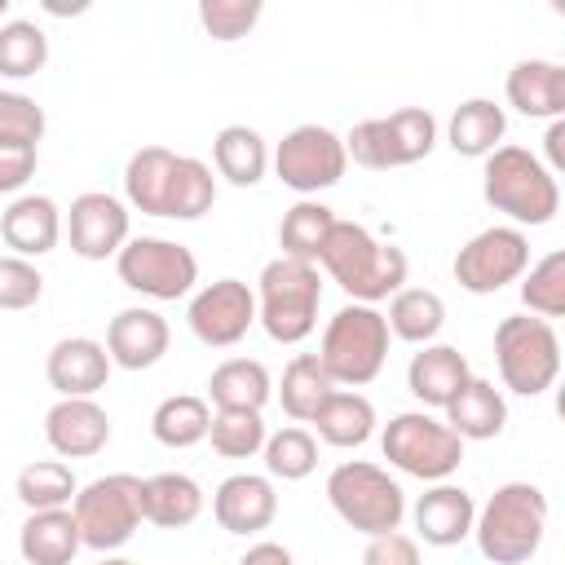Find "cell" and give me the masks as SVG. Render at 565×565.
I'll return each instance as SVG.
<instances>
[{
  "mask_svg": "<svg viewBox=\"0 0 565 565\" xmlns=\"http://www.w3.org/2000/svg\"><path fill=\"white\" fill-rule=\"evenodd\" d=\"M446 424H450L463 441H490V437H499L503 424H508V402H503V393H499L490 380L472 375V380L455 393V402L446 406Z\"/></svg>",
  "mask_w": 565,
  "mask_h": 565,
  "instance_id": "cell-27",
  "label": "cell"
},
{
  "mask_svg": "<svg viewBox=\"0 0 565 565\" xmlns=\"http://www.w3.org/2000/svg\"><path fill=\"white\" fill-rule=\"evenodd\" d=\"M335 393L331 375L322 371L318 353H296L287 366H282V384H278V402L287 411V419L296 424H309L318 415V406Z\"/></svg>",
  "mask_w": 565,
  "mask_h": 565,
  "instance_id": "cell-35",
  "label": "cell"
},
{
  "mask_svg": "<svg viewBox=\"0 0 565 565\" xmlns=\"http://www.w3.org/2000/svg\"><path fill=\"white\" fill-rule=\"evenodd\" d=\"M260 450H265V472L282 477V481H305L318 468V441L300 424H287V428L269 433Z\"/></svg>",
  "mask_w": 565,
  "mask_h": 565,
  "instance_id": "cell-38",
  "label": "cell"
},
{
  "mask_svg": "<svg viewBox=\"0 0 565 565\" xmlns=\"http://www.w3.org/2000/svg\"><path fill=\"white\" fill-rule=\"evenodd\" d=\"M71 516L79 525V543L93 552H119L141 530V477L132 472H106L75 490Z\"/></svg>",
  "mask_w": 565,
  "mask_h": 565,
  "instance_id": "cell-7",
  "label": "cell"
},
{
  "mask_svg": "<svg viewBox=\"0 0 565 565\" xmlns=\"http://www.w3.org/2000/svg\"><path fill=\"white\" fill-rule=\"evenodd\" d=\"M362 565H424L419 561V543L402 530H388V534H375L366 539V552H362Z\"/></svg>",
  "mask_w": 565,
  "mask_h": 565,
  "instance_id": "cell-46",
  "label": "cell"
},
{
  "mask_svg": "<svg viewBox=\"0 0 565 565\" xmlns=\"http://www.w3.org/2000/svg\"><path fill=\"white\" fill-rule=\"evenodd\" d=\"M327 503L335 508V516L349 530H358L366 539L397 530L406 516V490L380 463H366V459H344L331 468Z\"/></svg>",
  "mask_w": 565,
  "mask_h": 565,
  "instance_id": "cell-6",
  "label": "cell"
},
{
  "mask_svg": "<svg viewBox=\"0 0 565 565\" xmlns=\"http://www.w3.org/2000/svg\"><path fill=\"white\" fill-rule=\"evenodd\" d=\"M260 13H265L260 0H199V22H203V31H207L212 40H221V44L243 40V35L260 22Z\"/></svg>",
  "mask_w": 565,
  "mask_h": 565,
  "instance_id": "cell-42",
  "label": "cell"
},
{
  "mask_svg": "<svg viewBox=\"0 0 565 565\" xmlns=\"http://www.w3.org/2000/svg\"><path fill=\"white\" fill-rule=\"evenodd\" d=\"M13 490H18L26 512H53V508H71L79 481H75L66 459H35V463H26L18 472Z\"/></svg>",
  "mask_w": 565,
  "mask_h": 565,
  "instance_id": "cell-36",
  "label": "cell"
},
{
  "mask_svg": "<svg viewBox=\"0 0 565 565\" xmlns=\"http://www.w3.org/2000/svg\"><path fill=\"white\" fill-rule=\"evenodd\" d=\"M331 225H335V212H331L327 203H318V199H300V203L287 207L282 221H278V247H282V256L305 260V265H318Z\"/></svg>",
  "mask_w": 565,
  "mask_h": 565,
  "instance_id": "cell-34",
  "label": "cell"
},
{
  "mask_svg": "<svg viewBox=\"0 0 565 565\" xmlns=\"http://www.w3.org/2000/svg\"><path fill=\"white\" fill-rule=\"evenodd\" d=\"M269 393H274L269 371L256 358H225L207 375V406L216 411H265Z\"/></svg>",
  "mask_w": 565,
  "mask_h": 565,
  "instance_id": "cell-28",
  "label": "cell"
},
{
  "mask_svg": "<svg viewBox=\"0 0 565 565\" xmlns=\"http://www.w3.org/2000/svg\"><path fill=\"white\" fill-rule=\"evenodd\" d=\"M309 424L318 428V437H322L327 446H340V450L366 446L371 433H375V406H371V397H362V393L335 388V393L318 406V415H313Z\"/></svg>",
  "mask_w": 565,
  "mask_h": 565,
  "instance_id": "cell-31",
  "label": "cell"
},
{
  "mask_svg": "<svg viewBox=\"0 0 565 565\" xmlns=\"http://www.w3.org/2000/svg\"><path fill=\"white\" fill-rule=\"evenodd\" d=\"M66 238H71V252L79 260L119 256V247L128 243V207H124V199H115L106 190L75 194L71 212H66Z\"/></svg>",
  "mask_w": 565,
  "mask_h": 565,
  "instance_id": "cell-15",
  "label": "cell"
},
{
  "mask_svg": "<svg viewBox=\"0 0 565 565\" xmlns=\"http://www.w3.org/2000/svg\"><path fill=\"white\" fill-rule=\"evenodd\" d=\"M172 163H177V150L168 146H141L128 168H124V194L137 212L146 216H163L168 212V185H172Z\"/></svg>",
  "mask_w": 565,
  "mask_h": 565,
  "instance_id": "cell-30",
  "label": "cell"
},
{
  "mask_svg": "<svg viewBox=\"0 0 565 565\" xmlns=\"http://www.w3.org/2000/svg\"><path fill=\"white\" fill-rule=\"evenodd\" d=\"M207 424H212V406L199 393H172L150 415V433L168 450H190V446L207 441Z\"/></svg>",
  "mask_w": 565,
  "mask_h": 565,
  "instance_id": "cell-33",
  "label": "cell"
},
{
  "mask_svg": "<svg viewBox=\"0 0 565 565\" xmlns=\"http://www.w3.org/2000/svg\"><path fill=\"white\" fill-rule=\"evenodd\" d=\"M97 565H132V561H128V556H115V552H106Z\"/></svg>",
  "mask_w": 565,
  "mask_h": 565,
  "instance_id": "cell-48",
  "label": "cell"
},
{
  "mask_svg": "<svg viewBox=\"0 0 565 565\" xmlns=\"http://www.w3.org/2000/svg\"><path fill=\"white\" fill-rule=\"evenodd\" d=\"M388 335L406 340V344H433L437 331L446 327V300L428 287H402L388 296Z\"/></svg>",
  "mask_w": 565,
  "mask_h": 565,
  "instance_id": "cell-32",
  "label": "cell"
},
{
  "mask_svg": "<svg viewBox=\"0 0 565 565\" xmlns=\"http://www.w3.org/2000/svg\"><path fill=\"white\" fill-rule=\"evenodd\" d=\"M468 380H472V366L455 344H419V353L406 366V388L428 411H446Z\"/></svg>",
  "mask_w": 565,
  "mask_h": 565,
  "instance_id": "cell-21",
  "label": "cell"
},
{
  "mask_svg": "<svg viewBox=\"0 0 565 565\" xmlns=\"http://www.w3.org/2000/svg\"><path fill=\"white\" fill-rule=\"evenodd\" d=\"M0 238L13 256L31 260V256H49L62 238V212L49 194H18L4 212H0Z\"/></svg>",
  "mask_w": 565,
  "mask_h": 565,
  "instance_id": "cell-20",
  "label": "cell"
},
{
  "mask_svg": "<svg viewBox=\"0 0 565 565\" xmlns=\"http://www.w3.org/2000/svg\"><path fill=\"white\" fill-rule=\"evenodd\" d=\"M4 13H9V0H0V18H4Z\"/></svg>",
  "mask_w": 565,
  "mask_h": 565,
  "instance_id": "cell-49",
  "label": "cell"
},
{
  "mask_svg": "<svg viewBox=\"0 0 565 565\" xmlns=\"http://www.w3.org/2000/svg\"><path fill=\"white\" fill-rule=\"evenodd\" d=\"M388 322L375 305H344L331 313V322L322 327V344H318V362L331 375V384L340 388H362L384 371L388 358Z\"/></svg>",
  "mask_w": 565,
  "mask_h": 565,
  "instance_id": "cell-5",
  "label": "cell"
},
{
  "mask_svg": "<svg viewBox=\"0 0 565 565\" xmlns=\"http://www.w3.org/2000/svg\"><path fill=\"white\" fill-rule=\"evenodd\" d=\"M380 450L393 468H402L406 477H419V481H446L463 463V437L428 411L393 415L380 433Z\"/></svg>",
  "mask_w": 565,
  "mask_h": 565,
  "instance_id": "cell-9",
  "label": "cell"
},
{
  "mask_svg": "<svg viewBox=\"0 0 565 565\" xmlns=\"http://www.w3.org/2000/svg\"><path fill=\"white\" fill-rule=\"evenodd\" d=\"M44 137V110L35 97L0 88V141H35Z\"/></svg>",
  "mask_w": 565,
  "mask_h": 565,
  "instance_id": "cell-44",
  "label": "cell"
},
{
  "mask_svg": "<svg viewBox=\"0 0 565 565\" xmlns=\"http://www.w3.org/2000/svg\"><path fill=\"white\" fill-rule=\"evenodd\" d=\"M44 62H49V35L35 22L13 18L0 26V75L26 79V75L44 71Z\"/></svg>",
  "mask_w": 565,
  "mask_h": 565,
  "instance_id": "cell-40",
  "label": "cell"
},
{
  "mask_svg": "<svg viewBox=\"0 0 565 565\" xmlns=\"http://www.w3.org/2000/svg\"><path fill=\"white\" fill-rule=\"evenodd\" d=\"M44 441L62 459H88L110 441V415L93 397H57L44 415Z\"/></svg>",
  "mask_w": 565,
  "mask_h": 565,
  "instance_id": "cell-18",
  "label": "cell"
},
{
  "mask_svg": "<svg viewBox=\"0 0 565 565\" xmlns=\"http://www.w3.org/2000/svg\"><path fill=\"white\" fill-rule=\"evenodd\" d=\"M40 296H44V274L22 256H0V309L18 313L40 305Z\"/></svg>",
  "mask_w": 565,
  "mask_h": 565,
  "instance_id": "cell-43",
  "label": "cell"
},
{
  "mask_svg": "<svg viewBox=\"0 0 565 565\" xmlns=\"http://www.w3.org/2000/svg\"><path fill=\"white\" fill-rule=\"evenodd\" d=\"M168 318L146 309V305H128L119 309L110 322H106V353H110V366H124V371H146L154 366L163 353H168Z\"/></svg>",
  "mask_w": 565,
  "mask_h": 565,
  "instance_id": "cell-17",
  "label": "cell"
},
{
  "mask_svg": "<svg viewBox=\"0 0 565 565\" xmlns=\"http://www.w3.org/2000/svg\"><path fill=\"white\" fill-rule=\"evenodd\" d=\"M455 282L472 296H494L530 269V238L516 225H490L455 252Z\"/></svg>",
  "mask_w": 565,
  "mask_h": 565,
  "instance_id": "cell-13",
  "label": "cell"
},
{
  "mask_svg": "<svg viewBox=\"0 0 565 565\" xmlns=\"http://www.w3.org/2000/svg\"><path fill=\"white\" fill-rule=\"evenodd\" d=\"M543 146H547V163H543V168L556 177V172L565 168V119H552V124H547Z\"/></svg>",
  "mask_w": 565,
  "mask_h": 565,
  "instance_id": "cell-47",
  "label": "cell"
},
{
  "mask_svg": "<svg viewBox=\"0 0 565 565\" xmlns=\"http://www.w3.org/2000/svg\"><path fill=\"white\" fill-rule=\"evenodd\" d=\"M212 163H216V172H221L230 185L247 190V185H256V181L265 177V168H269V146H265V137H260L256 128H247V124H225V128L212 137Z\"/></svg>",
  "mask_w": 565,
  "mask_h": 565,
  "instance_id": "cell-29",
  "label": "cell"
},
{
  "mask_svg": "<svg viewBox=\"0 0 565 565\" xmlns=\"http://www.w3.org/2000/svg\"><path fill=\"white\" fill-rule=\"evenodd\" d=\"M521 305L543 322L565 313V252H547L521 274Z\"/></svg>",
  "mask_w": 565,
  "mask_h": 565,
  "instance_id": "cell-39",
  "label": "cell"
},
{
  "mask_svg": "<svg viewBox=\"0 0 565 565\" xmlns=\"http://www.w3.org/2000/svg\"><path fill=\"white\" fill-rule=\"evenodd\" d=\"M185 322H190V331H194L199 344L230 349L256 322V291L243 278H216L203 291H194V300L185 309Z\"/></svg>",
  "mask_w": 565,
  "mask_h": 565,
  "instance_id": "cell-14",
  "label": "cell"
},
{
  "mask_svg": "<svg viewBox=\"0 0 565 565\" xmlns=\"http://www.w3.org/2000/svg\"><path fill=\"white\" fill-rule=\"evenodd\" d=\"M547 534V494L534 481H503L472 521L477 552L494 565H525Z\"/></svg>",
  "mask_w": 565,
  "mask_h": 565,
  "instance_id": "cell-2",
  "label": "cell"
},
{
  "mask_svg": "<svg viewBox=\"0 0 565 565\" xmlns=\"http://www.w3.org/2000/svg\"><path fill=\"white\" fill-rule=\"evenodd\" d=\"M40 163V146L35 141H0V194H18Z\"/></svg>",
  "mask_w": 565,
  "mask_h": 565,
  "instance_id": "cell-45",
  "label": "cell"
},
{
  "mask_svg": "<svg viewBox=\"0 0 565 565\" xmlns=\"http://www.w3.org/2000/svg\"><path fill=\"white\" fill-rule=\"evenodd\" d=\"M115 269H119V282L146 300H181L190 296V287L199 282V260L185 243H172V238H154V234H141V238H128L115 256Z\"/></svg>",
  "mask_w": 565,
  "mask_h": 565,
  "instance_id": "cell-11",
  "label": "cell"
},
{
  "mask_svg": "<svg viewBox=\"0 0 565 565\" xmlns=\"http://www.w3.org/2000/svg\"><path fill=\"white\" fill-rule=\"evenodd\" d=\"M212 516L225 534H260L274 525L278 516V494H274V481L260 477V472H234L216 486L212 494Z\"/></svg>",
  "mask_w": 565,
  "mask_h": 565,
  "instance_id": "cell-16",
  "label": "cell"
},
{
  "mask_svg": "<svg viewBox=\"0 0 565 565\" xmlns=\"http://www.w3.org/2000/svg\"><path fill=\"white\" fill-rule=\"evenodd\" d=\"M481 194L516 230L521 225H547L561 212V185H556V177L525 146H499V150L486 154Z\"/></svg>",
  "mask_w": 565,
  "mask_h": 565,
  "instance_id": "cell-3",
  "label": "cell"
},
{
  "mask_svg": "<svg viewBox=\"0 0 565 565\" xmlns=\"http://www.w3.org/2000/svg\"><path fill=\"white\" fill-rule=\"evenodd\" d=\"M318 265L331 274V282H340V291L353 305L388 300L393 291L406 287V269H411V260H406L402 247L380 243L366 225L340 221V216H335V225L327 234V247H322Z\"/></svg>",
  "mask_w": 565,
  "mask_h": 565,
  "instance_id": "cell-1",
  "label": "cell"
},
{
  "mask_svg": "<svg viewBox=\"0 0 565 565\" xmlns=\"http://www.w3.org/2000/svg\"><path fill=\"white\" fill-rule=\"evenodd\" d=\"M477 521V503L463 486L450 481H433V490H424L415 499V530L428 547H455L472 534Z\"/></svg>",
  "mask_w": 565,
  "mask_h": 565,
  "instance_id": "cell-22",
  "label": "cell"
},
{
  "mask_svg": "<svg viewBox=\"0 0 565 565\" xmlns=\"http://www.w3.org/2000/svg\"><path fill=\"white\" fill-rule=\"evenodd\" d=\"M508 106H516L525 119H565V66L547 57H521L508 71Z\"/></svg>",
  "mask_w": 565,
  "mask_h": 565,
  "instance_id": "cell-23",
  "label": "cell"
},
{
  "mask_svg": "<svg viewBox=\"0 0 565 565\" xmlns=\"http://www.w3.org/2000/svg\"><path fill=\"white\" fill-rule=\"evenodd\" d=\"M141 516L159 530H185L203 516V486L190 472H154L141 481Z\"/></svg>",
  "mask_w": 565,
  "mask_h": 565,
  "instance_id": "cell-24",
  "label": "cell"
},
{
  "mask_svg": "<svg viewBox=\"0 0 565 565\" xmlns=\"http://www.w3.org/2000/svg\"><path fill=\"white\" fill-rule=\"evenodd\" d=\"M494 362L503 388L521 397H539L561 375V340L556 327L534 313H512L494 327Z\"/></svg>",
  "mask_w": 565,
  "mask_h": 565,
  "instance_id": "cell-8",
  "label": "cell"
},
{
  "mask_svg": "<svg viewBox=\"0 0 565 565\" xmlns=\"http://www.w3.org/2000/svg\"><path fill=\"white\" fill-rule=\"evenodd\" d=\"M433 146H437V119L424 106H402L384 119H362L344 137V154L371 172L411 168L428 159Z\"/></svg>",
  "mask_w": 565,
  "mask_h": 565,
  "instance_id": "cell-10",
  "label": "cell"
},
{
  "mask_svg": "<svg viewBox=\"0 0 565 565\" xmlns=\"http://www.w3.org/2000/svg\"><path fill=\"white\" fill-rule=\"evenodd\" d=\"M265 419L260 411H212L207 441L221 459H252L265 446Z\"/></svg>",
  "mask_w": 565,
  "mask_h": 565,
  "instance_id": "cell-41",
  "label": "cell"
},
{
  "mask_svg": "<svg viewBox=\"0 0 565 565\" xmlns=\"http://www.w3.org/2000/svg\"><path fill=\"white\" fill-rule=\"evenodd\" d=\"M322 278L318 265L274 256L256 278V322L274 344H300L318 327Z\"/></svg>",
  "mask_w": 565,
  "mask_h": 565,
  "instance_id": "cell-4",
  "label": "cell"
},
{
  "mask_svg": "<svg viewBox=\"0 0 565 565\" xmlns=\"http://www.w3.org/2000/svg\"><path fill=\"white\" fill-rule=\"evenodd\" d=\"M44 375L57 388V397H93L110 380V353L93 335H66L49 349Z\"/></svg>",
  "mask_w": 565,
  "mask_h": 565,
  "instance_id": "cell-19",
  "label": "cell"
},
{
  "mask_svg": "<svg viewBox=\"0 0 565 565\" xmlns=\"http://www.w3.org/2000/svg\"><path fill=\"white\" fill-rule=\"evenodd\" d=\"M79 525L71 516V508H53V512H31L22 521L18 534V552L26 565H71L79 552Z\"/></svg>",
  "mask_w": 565,
  "mask_h": 565,
  "instance_id": "cell-26",
  "label": "cell"
},
{
  "mask_svg": "<svg viewBox=\"0 0 565 565\" xmlns=\"http://www.w3.org/2000/svg\"><path fill=\"white\" fill-rule=\"evenodd\" d=\"M216 203V177L203 159L177 154L172 163V185H168V221H199Z\"/></svg>",
  "mask_w": 565,
  "mask_h": 565,
  "instance_id": "cell-37",
  "label": "cell"
},
{
  "mask_svg": "<svg viewBox=\"0 0 565 565\" xmlns=\"http://www.w3.org/2000/svg\"><path fill=\"white\" fill-rule=\"evenodd\" d=\"M503 132H508V115L499 102L490 97H468L450 110V124H446V141L455 154L463 159H486L490 150L503 146Z\"/></svg>",
  "mask_w": 565,
  "mask_h": 565,
  "instance_id": "cell-25",
  "label": "cell"
},
{
  "mask_svg": "<svg viewBox=\"0 0 565 565\" xmlns=\"http://www.w3.org/2000/svg\"><path fill=\"white\" fill-rule=\"evenodd\" d=\"M349 168V154H344V137L331 132L327 124H300L291 128L278 146H274V172L287 190L296 194H318V190H331L340 185Z\"/></svg>",
  "mask_w": 565,
  "mask_h": 565,
  "instance_id": "cell-12",
  "label": "cell"
}]
</instances>
